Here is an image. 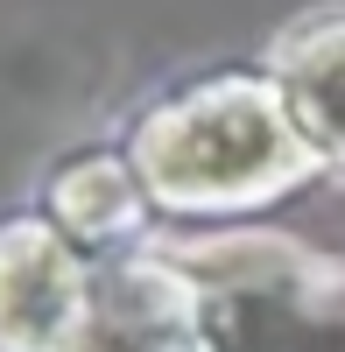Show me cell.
I'll use <instances>...</instances> for the list:
<instances>
[{
	"mask_svg": "<svg viewBox=\"0 0 345 352\" xmlns=\"http://www.w3.org/2000/svg\"><path fill=\"white\" fill-rule=\"evenodd\" d=\"M318 162L303 127L268 85H212L183 106H162L134 141V176L155 204L177 212H225L261 204Z\"/></svg>",
	"mask_w": 345,
	"mask_h": 352,
	"instance_id": "obj_1",
	"label": "cell"
},
{
	"mask_svg": "<svg viewBox=\"0 0 345 352\" xmlns=\"http://www.w3.org/2000/svg\"><path fill=\"white\" fill-rule=\"evenodd\" d=\"M190 317L212 352H345V275L282 240L177 254Z\"/></svg>",
	"mask_w": 345,
	"mask_h": 352,
	"instance_id": "obj_2",
	"label": "cell"
},
{
	"mask_svg": "<svg viewBox=\"0 0 345 352\" xmlns=\"http://www.w3.org/2000/svg\"><path fill=\"white\" fill-rule=\"evenodd\" d=\"M92 275L49 226H0V352H71Z\"/></svg>",
	"mask_w": 345,
	"mask_h": 352,
	"instance_id": "obj_3",
	"label": "cell"
},
{
	"mask_svg": "<svg viewBox=\"0 0 345 352\" xmlns=\"http://www.w3.org/2000/svg\"><path fill=\"white\" fill-rule=\"evenodd\" d=\"M282 106L303 127L310 155L345 162V21H318L282 43Z\"/></svg>",
	"mask_w": 345,
	"mask_h": 352,
	"instance_id": "obj_4",
	"label": "cell"
},
{
	"mask_svg": "<svg viewBox=\"0 0 345 352\" xmlns=\"http://www.w3.org/2000/svg\"><path fill=\"white\" fill-rule=\"evenodd\" d=\"M141 219V176L120 162H85L56 184V226L78 240H120Z\"/></svg>",
	"mask_w": 345,
	"mask_h": 352,
	"instance_id": "obj_5",
	"label": "cell"
}]
</instances>
